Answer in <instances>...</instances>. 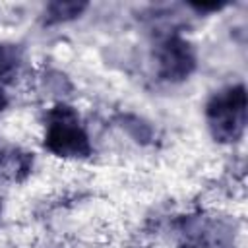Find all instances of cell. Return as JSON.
Segmentation results:
<instances>
[{
    "label": "cell",
    "instance_id": "8",
    "mask_svg": "<svg viewBox=\"0 0 248 248\" xmlns=\"http://www.w3.org/2000/svg\"><path fill=\"white\" fill-rule=\"evenodd\" d=\"M6 103H8V99H6V95H4V89L0 87V112H2V108L6 107Z\"/></svg>",
    "mask_w": 248,
    "mask_h": 248
},
{
    "label": "cell",
    "instance_id": "6",
    "mask_svg": "<svg viewBox=\"0 0 248 248\" xmlns=\"http://www.w3.org/2000/svg\"><path fill=\"white\" fill-rule=\"evenodd\" d=\"M19 64V48L16 45L0 43V79L8 78Z\"/></svg>",
    "mask_w": 248,
    "mask_h": 248
},
{
    "label": "cell",
    "instance_id": "7",
    "mask_svg": "<svg viewBox=\"0 0 248 248\" xmlns=\"http://www.w3.org/2000/svg\"><path fill=\"white\" fill-rule=\"evenodd\" d=\"M225 4H219V2H213V4H192L194 10L198 12H209V10H221Z\"/></svg>",
    "mask_w": 248,
    "mask_h": 248
},
{
    "label": "cell",
    "instance_id": "2",
    "mask_svg": "<svg viewBox=\"0 0 248 248\" xmlns=\"http://www.w3.org/2000/svg\"><path fill=\"white\" fill-rule=\"evenodd\" d=\"M205 120L215 141H238L246 128V89L242 83L211 95L205 105Z\"/></svg>",
    "mask_w": 248,
    "mask_h": 248
},
{
    "label": "cell",
    "instance_id": "1",
    "mask_svg": "<svg viewBox=\"0 0 248 248\" xmlns=\"http://www.w3.org/2000/svg\"><path fill=\"white\" fill-rule=\"evenodd\" d=\"M45 149L56 157L78 159L91 155L89 136L79 114L70 105H56L45 116Z\"/></svg>",
    "mask_w": 248,
    "mask_h": 248
},
{
    "label": "cell",
    "instance_id": "3",
    "mask_svg": "<svg viewBox=\"0 0 248 248\" xmlns=\"http://www.w3.org/2000/svg\"><path fill=\"white\" fill-rule=\"evenodd\" d=\"M157 64L159 76L169 81L184 79L192 74L196 66V56L192 46L178 35H170L161 41L157 48Z\"/></svg>",
    "mask_w": 248,
    "mask_h": 248
},
{
    "label": "cell",
    "instance_id": "4",
    "mask_svg": "<svg viewBox=\"0 0 248 248\" xmlns=\"http://www.w3.org/2000/svg\"><path fill=\"white\" fill-rule=\"evenodd\" d=\"M33 157L19 149H10L0 155V174L10 180H21L29 174Z\"/></svg>",
    "mask_w": 248,
    "mask_h": 248
},
{
    "label": "cell",
    "instance_id": "5",
    "mask_svg": "<svg viewBox=\"0 0 248 248\" xmlns=\"http://www.w3.org/2000/svg\"><path fill=\"white\" fill-rule=\"evenodd\" d=\"M87 8L85 2H52L45 10V23H60L78 17Z\"/></svg>",
    "mask_w": 248,
    "mask_h": 248
}]
</instances>
